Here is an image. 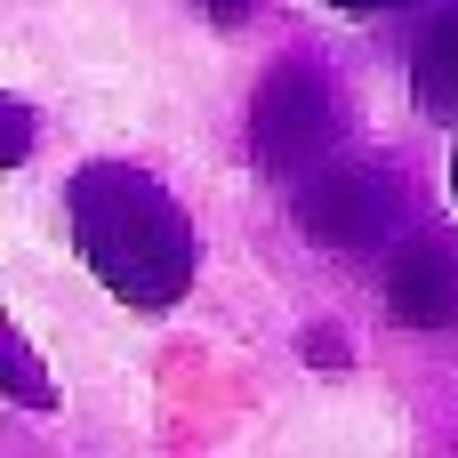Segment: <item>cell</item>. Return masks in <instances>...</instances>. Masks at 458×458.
<instances>
[{
    "label": "cell",
    "instance_id": "1",
    "mask_svg": "<svg viewBox=\"0 0 458 458\" xmlns=\"http://www.w3.org/2000/svg\"><path fill=\"white\" fill-rule=\"evenodd\" d=\"M72 250L81 266L121 298V306H177L201 274V233L177 209V193L161 177H145L137 161H81L72 169Z\"/></svg>",
    "mask_w": 458,
    "mask_h": 458
},
{
    "label": "cell",
    "instance_id": "2",
    "mask_svg": "<svg viewBox=\"0 0 458 458\" xmlns=\"http://www.w3.org/2000/svg\"><path fill=\"white\" fill-rule=\"evenodd\" d=\"M290 209L306 225V242L322 250H394L419 225V193L411 169L394 153H330L290 185Z\"/></svg>",
    "mask_w": 458,
    "mask_h": 458
},
{
    "label": "cell",
    "instance_id": "3",
    "mask_svg": "<svg viewBox=\"0 0 458 458\" xmlns=\"http://www.w3.org/2000/svg\"><path fill=\"white\" fill-rule=\"evenodd\" d=\"M354 113H346V89L330 64L314 56H282L266 81H258V105H250V153L266 177H306L314 161H330L346 145Z\"/></svg>",
    "mask_w": 458,
    "mask_h": 458
},
{
    "label": "cell",
    "instance_id": "4",
    "mask_svg": "<svg viewBox=\"0 0 458 458\" xmlns=\"http://www.w3.org/2000/svg\"><path fill=\"white\" fill-rule=\"evenodd\" d=\"M378 298L403 330H451L458 322V225H411L386 250Z\"/></svg>",
    "mask_w": 458,
    "mask_h": 458
},
{
    "label": "cell",
    "instance_id": "5",
    "mask_svg": "<svg viewBox=\"0 0 458 458\" xmlns=\"http://www.w3.org/2000/svg\"><path fill=\"white\" fill-rule=\"evenodd\" d=\"M411 97L427 121H458V0H435L411 32Z\"/></svg>",
    "mask_w": 458,
    "mask_h": 458
},
{
    "label": "cell",
    "instance_id": "6",
    "mask_svg": "<svg viewBox=\"0 0 458 458\" xmlns=\"http://www.w3.org/2000/svg\"><path fill=\"white\" fill-rule=\"evenodd\" d=\"M250 8H258V0H209V16H217V24H242Z\"/></svg>",
    "mask_w": 458,
    "mask_h": 458
},
{
    "label": "cell",
    "instance_id": "7",
    "mask_svg": "<svg viewBox=\"0 0 458 458\" xmlns=\"http://www.w3.org/2000/svg\"><path fill=\"white\" fill-rule=\"evenodd\" d=\"M330 8H354V16H386V8H411V0H330Z\"/></svg>",
    "mask_w": 458,
    "mask_h": 458
},
{
    "label": "cell",
    "instance_id": "8",
    "mask_svg": "<svg viewBox=\"0 0 458 458\" xmlns=\"http://www.w3.org/2000/svg\"><path fill=\"white\" fill-rule=\"evenodd\" d=\"M451 193H458V153H451Z\"/></svg>",
    "mask_w": 458,
    "mask_h": 458
}]
</instances>
